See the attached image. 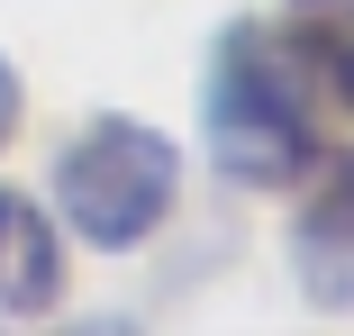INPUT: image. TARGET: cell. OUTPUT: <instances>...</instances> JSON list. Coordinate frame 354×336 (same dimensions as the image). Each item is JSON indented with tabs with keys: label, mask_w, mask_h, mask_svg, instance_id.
Here are the masks:
<instances>
[{
	"label": "cell",
	"mask_w": 354,
	"mask_h": 336,
	"mask_svg": "<svg viewBox=\"0 0 354 336\" xmlns=\"http://www.w3.org/2000/svg\"><path fill=\"white\" fill-rule=\"evenodd\" d=\"M173 200H182V146L127 109H100L55 155V218L91 254H136L173 218Z\"/></svg>",
	"instance_id": "2"
},
{
	"label": "cell",
	"mask_w": 354,
	"mask_h": 336,
	"mask_svg": "<svg viewBox=\"0 0 354 336\" xmlns=\"http://www.w3.org/2000/svg\"><path fill=\"white\" fill-rule=\"evenodd\" d=\"M55 336H146L136 318H73V327H55Z\"/></svg>",
	"instance_id": "7"
},
{
	"label": "cell",
	"mask_w": 354,
	"mask_h": 336,
	"mask_svg": "<svg viewBox=\"0 0 354 336\" xmlns=\"http://www.w3.org/2000/svg\"><path fill=\"white\" fill-rule=\"evenodd\" d=\"M291 282L327 318L354 309V155L318 164V191L300 200V218H291Z\"/></svg>",
	"instance_id": "3"
},
{
	"label": "cell",
	"mask_w": 354,
	"mask_h": 336,
	"mask_svg": "<svg viewBox=\"0 0 354 336\" xmlns=\"http://www.w3.org/2000/svg\"><path fill=\"white\" fill-rule=\"evenodd\" d=\"M200 146L236 191H291L318 173V127H309V82L272 28L236 19L209 55L200 82Z\"/></svg>",
	"instance_id": "1"
},
{
	"label": "cell",
	"mask_w": 354,
	"mask_h": 336,
	"mask_svg": "<svg viewBox=\"0 0 354 336\" xmlns=\"http://www.w3.org/2000/svg\"><path fill=\"white\" fill-rule=\"evenodd\" d=\"M281 46H291L300 82L354 118V0H281Z\"/></svg>",
	"instance_id": "5"
},
{
	"label": "cell",
	"mask_w": 354,
	"mask_h": 336,
	"mask_svg": "<svg viewBox=\"0 0 354 336\" xmlns=\"http://www.w3.org/2000/svg\"><path fill=\"white\" fill-rule=\"evenodd\" d=\"M64 300V236L28 191H0V318H46Z\"/></svg>",
	"instance_id": "4"
},
{
	"label": "cell",
	"mask_w": 354,
	"mask_h": 336,
	"mask_svg": "<svg viewBox=\"0 0 354 336\" xmlns=\"http://www.w3.org/2000/svg\"><path fill=\"white\" fill-rule=\"evenodd\" d=\"M19 109H28V91H19V64L0 55V146L19 137Z\"/></svg>",
	"instance_id": "6"
}]
</instances>
